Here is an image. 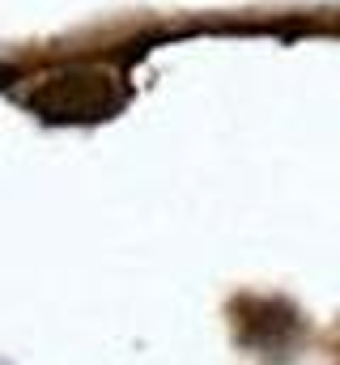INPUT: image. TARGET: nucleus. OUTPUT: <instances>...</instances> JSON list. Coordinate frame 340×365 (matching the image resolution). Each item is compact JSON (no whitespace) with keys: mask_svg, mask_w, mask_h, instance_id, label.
I'll return each instance as SVG.
<instances>
[{"mask_svg":"<svg viewBox=\"0 0 340 365\" xmlns=\"http://www.w3.org/2000/svg\"><path fill=\"white\" fill-rule=\"evenodd\" d=\"M124 102H128L124 81L94 64L47 73L26 98V106L47 123H98V119H111Z\"/></svg>","mask_w":340,"mask_h":365,"instance_id":"1","label":"nucleus"},{"mask_svg":"<svg viewBox=\"0 0 340 365\" xmlns=\"http://www.w3.org/2000/svg\"><path fill=\"white\" fill-rule=\"evenodd\" d=\"M234 327H239V340L251 344L259 353H281L298 340L302 331V319L289 302H276V297H243L234 302Z\"/></svg>","mask_w":340,"mask_h":365,"instance_id":"2","label":"nucleus"}]
</instances>
